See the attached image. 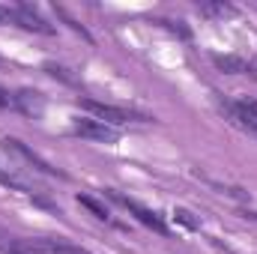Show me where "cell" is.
Segmentation results:
<instances>
[{"label":"cell","mask_w":257,"mask_h":254,"mask_svg":"<svg viewBox=\"0 0 257 254\" xmlns=\"http://www.w3.org/2000/svg\"><path fill=\"white\" fill-rule=\"evenodd\" d=\"M105 191H108V197H111V200H117L120 206H126L128 212H132V215H135V218L144 224V227H150V230H156V233H162V236L168 233V224L162 221V215H159L156 209H150V206L138 203L135 197H126L123 191H117V189H105Z\"/></svg>","instance_id":"obj_1"},{"label":"cell","mask_w":257,"mask_h":254,"mask_svg":"<svg viewBox=\"0 0 257 254\" xmlns=\"http://www.w3.org/2000/svg\"><path fill=\"white\" fill-rule=\"evenodd\" d=\"M174 218H177V221H183V224H186V227H192V230L200 227V221L192 218V212H189V209H183V206H177V209H174Z\"/></svg>","instance_id":"obj_9"},{"label":"cell","mask_w":257,"mask_h":254,"mask_svg":"<svg viewBox=\"0 0 257 254\" xmlns=\"http://www.w3.org/2000/svg\"><path fill=\"white\" fill-rule=\"evenodd\" d=\"M200 12H206V15H230L233 9H230V6H224V3H215V6H212V3H203V6H200Z\"/></svg>","instance_id":"obj_11"},{"label":"cell","mask_w":257,"mask_h":254,"mask_svg":"<svg viewBox=\"0 0 257 254\" xmlns=\"http://www.w3.org/2000/svg\"><path fill=\"white\" fill-rule=\"evenodd\" d=\"M0 21H9V24H15V27H24V30H33V33H45V36H51L54 33V27L39 15V12H33L30 6H0Z\"/></svg>","instance_id":"obj_2"},{"label":"cell","mask_w":257,"mask_h":254,"mask_svg":"<svg viewBox=\"0 0 257 254\" xmlns=\"http://www.w3.org/2000/svg\"><path fill=\"white\" fill-rule=\"evenodd\" d=\"M9 105H12V96H9V93L0 87V108H9Z\"/></svg>","instance_id":"obj_13"},{"label":"cell","mask_w":257,"mask_h":254,"mask_svg":"<svg viewBox=\"0 0 257 254\" xmlns=\"http://www.w3.org/2000/svg\"><path fill=\"white\" fill-rule=\"evenodd\" d=\"M72 132H75L78 138L102 141V144H117V138H120V132H117L114 126H108V123H102V120H93V117H81V120H75Z\"/></svg>","instance_id":"obj_4"},{"label":"cell","mask_w":257,"mask_h":254,"mask_svg":"<svg viewBox=\"0 0 257 254\" xmlns=\"http://www.w3.org/2000/svg\"><path fill=\"white\" fill-rule=\"evenodd\" d=\"M81 108L87 114H93V120H102L108 126H123V123H132V120H147L141 114H132L126 108H117V105H105V102H96V99H81Z\"/></svg>","instance_id":"obj_3"},{"label":"cell","mask_w":257,"mask_h":254,"mask_svg":"<svg viewBox=\"0 0 257 254\" xmlns=\"http://www.w3.org/2000/svg\"><path fill=\"white\" fill-rule=\"evenodd\" d=\"M12 105H15L21 114H27V117H42V111H45L42 93H39V90H27V87L12 96Z\"/></svg>","instance_id":"obj_6"},{"label":"cell","mask_w":257,"mask_h":254,"mask_svg":"<svg viewBox=\"0 0 257 254\" xmlns=\"http://www.w3.org/2000/svg\"><path fill=\"white\" fill-rule=\"evenodd\" d=\"M45 72H48V75H54V78L72 81V75H66V69H63V66H57V63H45Z\"/></svg>","instance_id":"obj_12"},{"label":"cell","mask_w":257,"mask_h":254,"mask_svg":"<svg viewBox=\"0 0 257 254\" xmlns=\"http://www.w3.org/2000/svg\"><path fill=\"white\" fill-rule=\"evenodd\" d=\"M212 63L218 66L221 72H227V75H242V72H248V63L242 60V57H233V54H215L212 57Z\"/></svg>","instance_id":"obj_7"},{"label":"cell","mask_w":257,"mask_h":254,"mask_svg":"<svg viewBox=\"0 0 257 254\" xmlns=\"http://www.w3.org/2000/svg\"><path fill=\"white\" fill-rule=\"evenodd\" d=\"M236 108L245 114V117H251L257 123V99H242V102H236Z\"/></svg>","instance_id":"obj_10"},{"label":"cell","mask_w":257,"mask_h":254,"mask_svg":"<svg viewBox=\"0 0 257 254\" xmlns=\"http://www.w3.org/2000/svg\"><path fill=\"white\" fill-rule=\"evenodd\" d=\"M78 203H81L84 209H90L96 218H102V221H111V212H108V206H105V203H99L96 197H90V194H78Z\"/></svg>","instance_id":"obj_8"},{"label":"cell","mask_w":257,"mask_h":254,"mask_svg":"<svg viewBox=\"0 0 257 254\" xmlns=\"http://www.w3.org/2000/svg\"><path fill=\"white\" fill-rule=\"evenodd\" d=\"M3 147H6V150H12L15 156H21V159H24L27 165H33L36 171L48 174V177H60V180L66 177L63 171H60V168H54L51 162H45V159H42L39 153H33V150H30V147H27L24 141H18V138H3Z\"/></svg>","instance_id":"obj_5"}]
</instances>
